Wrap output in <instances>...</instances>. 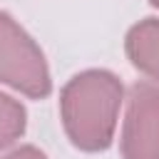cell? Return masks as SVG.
Instances as JSON below:
<instances>
[{"instance_id": "obj_3", "label": "cell", "mask_w": 159, "mask_h": 159, "mask_svg": "<svg viewBox=\"0 0 159 159\" xmlns=\"http://www.w3.org/2000/svg\"><path fill=\"white\" fill-rule=\"evenodd\" d=\"M122 159H159V87L134 82L119 139Z\"/></svg>"}, {"instance_id": "obj_1", "label": "cell", "mask_w": 159, "mask_h": 159, "mask_svg": "<svg viewBox=\"0 0 159 159\" xmlns=\"http://www.w3.org/2000/svg\"><path fill=\"white\" fill-rule=\"evenodd\" d=\"M122 99V80L109 70H84L67 80L60 92V119L72 147L89 154L109 149Z\"/></svg>"}, {"instance_id": "obj_6", "label": "cell", "mask_w": 159, "mask_h": 159, "mask_svg": "<svg viewBox=\"0 0 159 159\" xmlns=\"http://www.w3.org/2000/svg\"><path fill=\"white\" fill-rule=\"evenodd\" d=\"M0 159H47V154H45L42 149L32 147V144H25V147L12 149L10 154H5V157H0Z\"/></svg>"}, {"instance_id": "obj_2", "label": "cell", "mask_w": 159, "mask_h": 159, "mask_svg": "<svg viewBox=\"0 0 159 159\" xmlns=\"http://www.w3.org/2000/svg\"><path fill=\"white\" fill-rule=\"evenodd\" d=\"M0 82L30 99H45L52 92L45 52L5 10H0Z\"/></svg>"}, {"instance_id": "obj_4", "label": "cell", "mask_w": 159, "mask_h": 159, "mask_svg": "<svg viewBox=\"0 0 159 159\" xmlns=\"http://www.w3.org/2000/svg\"><path fill=\"white\" fill-rule=\"evenodd\" d=\"M124 52L134 70L159 84V17H144L127 30Z\"/></svg>"}, {"instance_id": "obj_5", "label": "cell", "mask_w": 159, "mask_h": 159, "mask_svg": "<svg viewBox=\"0 0 159 159\" xmlns=\"http://www.w3.org/2000/svg\"><path fill=\"white\" fill-rule=\"evenodd\" d=\"M27 129V109L10 94L0 92V149L15 144Z\"/></svg>"}, {"instance_id": "obj_7", "label": "cell", "mask_w": 159, "mask_h": 159, "mask_svg": "<svg viewBox=\"0 0 159 159\" xmlns=\"http://www.w3.org/2000/svg\"><path fill=\"white\" fill-rule=\"evenodd\" d=\"M149 5H152V7H157V10H159V0H149Z\"/></svg>"}]
</instances>
